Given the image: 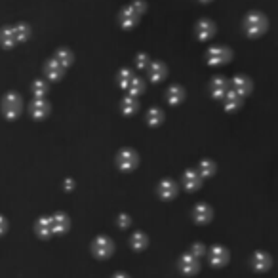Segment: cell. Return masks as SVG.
Returning <instances> with one entry per match:
<instances>
[{"label":"cell","instance_id":"52a82bcc","mask_svg":"<svg viewBox=\"0 0 278 278\" xmlns=\"http://www.w3.org/2000/svg\"><path fill=\"white\" fill-rule=\"evenodd\" d=\"M251 88H253V84H251L250 78L244 76V75H237L231 82H229V90L234 92L237 95H240L242 99L251 94Z\"/></svg>","mask_w":278,"mask_h":278},{"label":"cell","instance_id":"484cf974","mask_svg":"<svg viewBox=\"0 0 278 278\" xmlns=\"http://www.w3.org/2000/svg\"><path fill=\"white\" fill-rule=\"evenodd\" d=\"M147 244H149V238H147V234L145 232H134L132 234V238H130V246L134 248L136 251H141L147 248Z\"/></svg>","mask_w":278,"mask_h":278},{"label":"cell","instance_id":"3957f363","mask_svg":"<svg viewBox=\"0 0 278 278\" xmlns=\"http://www.w3.org/2000/svg\"><path fill=\"white\" fill-rule=\"evenodd\" d=\"M232 59L231 48L227 46H211L206 50L204 54V61L208 63L210 67H217V65H225Z\"/></svg>","mask_w":278,"mask_h":278},{"label":"cell","instance_id":"d590c367","mask_svg":"<svg viewBox=\"0 0 278 278\" xmlns=\"http://www.w3.org/2000/svg\"><path fill=\"white\" fill-rule=\"evenodd\" d=\"M198 2H202V4H208V2H211V0H198Z\"/></svg>","mask_w":278,"mask_h":278},{"label":"cell","instance_id":"9c48e42d","mask_svg":"<svg viewBox=\"0 0 278 278\" xmlns=\"http://www.w3.org/2000/svg\"><path fill=\"white\" fill-rule=\"evenodd\" d=\"M190 216H193V219H195L198 225H204V223H210V221H211V217H213V210H211L210 204L198 202L197 206L193 208Z\"/></svg>","mask_w":278,"mask_h":278},{"label":"cell","instance_id":"8fae6325","mask_svg":"<svg viewBox=\"0 0 278 278\" xmlns=\"http://www.w3.org/2000/svg\"><path fill=\"white\" fill-rule=\"evenodd\" d=\"M200 185H202V177L198 176L197 170H187L181 177V187L185 190H189V193H195V190L200 189Z\"/></svg>","mask_w":278,"mask_h":278},{"label":"cell","instance_id":"83f0119b","mask_svg":"<svg viewBox=\"0 0 278 278\" xmlns=\"http://www.w3.org/2000/svg\"><path fill=\"white\" fill-rule=\"evenodd\" d=\"M126 90H128V95H132V97H139V95L145 92V82H143V78H139V76H134Z\"/></svg>","mask_w":278,"mask_h":278},{"label":"cell","instance_id":"6da1fadb","mask_svg":"<svg viewBox=\"0 0 278 278\" xmlns=\"http://www.w3.org/2000/svg\"><path fill=\"white\" fill-rule=\"evenodd\" d=\"M147 12V4L145 0H132L128 6H124L118 14V23L124 31L134 29L139 23V19L143 17V14Z\"/></svg>","mask_w":278,"mask_h":278},{"label":"cell","instance_id":"e0dca14e","mask_svg":"<svg viewBox=\"0 0 278 278\" xmlns=\"http://www.w3.org/2000/svg\"><path fill=\"white\" fill-rule=\"evenodd\" d=\"M210 261L213 267H223L229 261V251L223 246H213L210 250Z\"/></svg>","mask_w":278,"mask_h":278},{"label":"cell","instance_id":"8992f818","mask_svg":"<svg viewBox=\"0 0 278 278\" xmlns=\"http://www.w3.org/2000/svg\"><path fill=\"white\" fill-rule=\"evenodd\" d=\"M115 251V244L109 237H97L92 242V253L99 259H107Z\"/></svg>","mask_w":278,"mask_h":278},{"label":"cell","instance_id":"7c38bea8","mask_svg":"<svg viewBox=\"0 0 278 278\" xmlns=\"http://www.w3.org/2000/svg\"><path fill=\"white\" fill-rule=\"evenodd\" d=\"M21 97L15 94H10L4 99V107H2V111H4V115L8 116V118H15V116L21 113Z\"/></svg>","mask_w":278,"mask_h":278},{"label":"cell","instance_id":"f1b7e54d","mask_svg":"<svg viewBox=\"0 0 278 278\" xmlns=\"http://www.w3.org/2000/svg\"><path fill=\"white\" fill-rule=\"evenodd\" d=\"M132 78H134L132 71H128V69H120V71H118V86H120V88H124V90L128 88Z\"/></svg>","mask_w":278,"mask_h":278},{"label":"cell","instance_id":"9a60e30c","mask_svg":"<svg viewBox=\"0 0 278 278\" xmlns=\"http://www.w3.org/2000/svg\"><path fill=\"white\" fill-rule=\"evenodd\" d=\"M185 99V90L183 86H179V84H172L170 88L166 90V103L168 105H181Z\"/></svg>","mask_w":278,"mask_h":278},{"label":"cell","instance_id":"2e32d148","mask_svg":"<svg viewBox=\"0 0 278 278\" xmlns=\"http://www.w3.org/2000/svg\"><path fill=\"white\" fill-rule=\"evenodd\" d=\"M179 269H181L185 274H197L200 265H198V259L195 258V255L185 253V255H181V259H179Z\"/></svg>","mask_w":278,"mask_h":278},{"label":"cell","instance_id":"5b68a950","mask_svg":"<svg viewBox=\"0 0 278 278\" xmlns=\"http://www.w3.org/2000/svg\"><path fill=\"white\" fill-rule=\"evenodd\" d=\"M195 36H197V40H200V42H208V40H211L213 36H216V33H217V25L213 23L211 19H198L197 23H195Z\"/></svg>","mask_w":278,"mask_h":278},{"label":"cell","instance_id":"836d02e7","mask_svg":"<svg viewBox=\"0 0 278 278\" xmlns=\"http://www.w3.org/2000/svg\"><path fill=\"white\" fill-rule=\"evenodd\" d=\"M6 229H8V223H6V219L0 216V234H4L6 232Z\"/></svg>","mask_w":278,"mask_h":278},{"label":"cell","instance_id":"7402d4cb","mask_svg":"<svg viewBox=\"0 0 278 278\" xmlns=\"http://www.w3.org/2000/svg\"><path fill=\"white\" fill-rule=\"evenodd\" d=\"M120 111H122L124 116H134L139 111V101L137 97H132V95H126L122 101H120Z\"/></svg>","mask_w":278,"mask_h":278},{"label":"cell","instance_id":"4fadbf2b","mask_svg":"<svg viewBox=\"0 0 278 278\" xmlns=\"http://www.w3.org/2000/svg\"><path fill=\"white\" fill-rule=\"evenodd\" d=\"M229 92V80L223 76H216L210 82V95L213 99H223L225 94Z\"/></svg>","mask_w":278,"mask_h":278},{"label":"cell","instance_id":"d6986e66","mask_svg":"<svg viewBox=\"0 0 278 278\" xmlns=\"http://www.w3.org/2000/svg\"><path fill=\"white\" fill-rule=\"evenodd\" d=\"M50 221H52V231H54L55 234H61V232L69 231L71 221H69V217L65 216V213H55V216L50 217Z\"/></svg>","mask_w":278,"mask_h":278},{"label":"cell","instance_id":"4316f807","mask_svg":"<svg viewBox=\"0 0 278 278\" xmlns=\"http://www.w3.org/2000/svg\"><path fill=\"white\" fill-rule=\"evenodd\" d=\"M50 113V105L46 101H42V99H36V101L31 105V115L34 118H44V116Z\"/></svg>","mask_w":278,"mask_h":278},{"label":"cell","instance_id":"1f68e13d","mask_svg":"<svg viewBox=\"0 0 278 278\" xmlns=\"http://www.w3.org/2000/svg\"><path fill=\"white\" fill-rule=\"evenodd\" d=\"M130 223H132V219H130V216H126V213H120L118 219H116V225H118L120 229H128Z\"/></svg>","mask_w":278,"mask_h":278},{"label":"cell","instance_id":"44dd1931","mask_svg":"<svg viewBox=\"0 0 278 278\" xmlns=\"http://www.w3.org/2000/svg\"><path fill=\"white\" fill-rule=\"evenodd\" d=\"M240 105H242V97L229 90L223 97V109L227 111V113H234V111L240 109Z\"/></svg>","mask_w":278,"mask_h":278},{"label":"cell","instance_id":"ba28073f","mask_svg":"<svg viewBox=\"0 0 278 278\" xmlns=\"http://www.w3.org/2000/svg\"><path fill=\"white\" fill-rule=\"evenodd\" d=\"M250 265H251V269H253V271L263 272V271H269V269H271L272 259H271V255H269L267 251L259 250V251H253V253H251Z\"/></svg>","mask_w":278,"mask_h":278},{"label":"cell","instance_id":"ac0fdd59","mask_svg":"<svg viewBox=\"0 0 278 278\" xmlns=\"http://www.w3.org/2000/svg\"><path fill=\"white\" fill-rule=\"evenodd\" d=\"M198 176L202 177V181L204 179H210V177L216 176V172H217V164L211 160V158H204V160H200L198 162Z\"/></svg>","mask_w":278,"mask_h":278},{"label":"cell","instance_id":"f546056e","mask_svg":"<svg viewBox=\"0 0 278 278\" xmlns=\"http://www.w3.org/2000/svg\"><path fill=\"white\" fill-rule=\"evenodd\" d=\"M136 65H137V69H147L151 65L149 55H147V54H137L136 55Z\"/></svg>","mask_w":278,"mask_h":278},{"label":"cell","instance_id":"ffe728a7","mask_svg":"<svg viewBox=\"0 0 278 278\" xmlns=\"http://www.w3.org/2000/svg\"><path fill=\"white\" fill-rule=\"evenodd\" d=\"M145 122L147 126L151 128H156V126H160L164 122V111L158 107H151L147 113H145Z\"/></svg>","mask_w":278,"mask_h":278},{"label":"cell","instance_id":"e575fe53","mask_svg":"<svg viewBox=\"0 0 278 278\" xmlns=\"http://www.w3.org/2000/svg\"><path fill=\"white\" fill-rule=\"evenodd\" d=\"M113 278H130V276L126 274V272H116V274H115Z\"/></svg>","mask_w":278,"mask_h":278},{"label":"cell","instance_id":"603a6c76","mask_svg":"<svg viewBox=\"0 0 278 278\" xmlns=\"http://www.w3.org/2000/svg\"><path fill=\"white\" fill-rule=\"evenodd\" d=\"M57 65H61L63 69L69 67V65H73V59H75V55H73V52L71 50H67V48H61V50H57L55 52V55L52 57Z\"/></svg>","mask_w":278,"mask_h":278},{"label":"cell","instance_id":"d6a6232c","mask_svg":"<svg viewBox=\"0 0 278 278\" xmlns=\"http://www.w3.org/2000/svg\"><path fill=\"white\" fill-rule=\"evenodd\" d=\"M44 94H46V84L36 82V84H34V95H38V97H40V95H44Z\"/></svg>","mask_w":278,"mask_h":278},{"label":"cell","instance_id":"5bb4252c","mask_svg":"<svg viewBox=\"0 0 278 278\" xmlns=\"http://www.w3.org/2000/svg\"><path fill=\"white\" fill-rule=\"evenodd\" d=\"M147 75H149L151 82H162L168 76V67L164 61H153L147 67Z\"/></svg>","mask_w":278,"mask_h":278},{"label":"cell","instance_id":"277c9868","mask_svg":"<svg viewBox=\"0 0 278 278\" xmlns=\"http://www.w3.org/2000/svg\"><path fill=\"white\" fill-rule=\"evenodd\" d=\"M115 162L120 172H134L137 166H139V155H137L134 149L124 147V149H120L116 153Z\"/></svg>","mask_w":278,"mask_h":278},{"label":"cell","instance_id":"30bf717a","mask_svg":"<svg viewBox=\"0 0 278 278\" xmlns=\"http://www.w3.org/2000/svg\"><path fill=\"white\" fill-rule=\"evenodd\" d=\"M177 193H179V187L174 179H162L158 187H156V195L162 198V200H172V198L177 197Z\"/></svg>","mask_w":278,"mask_h":278},{"label":"cell","instance_id":"4dcf8cb0","mask_svg":"<svg viewBox=\"0 0 278 278\" xmlns=\"http://www.w3.org/2000/svg\"><path fill=\"white\" fill-rule=\"evenodd\" d=\"M204 251H206V248H204V244H200V242H197V244H193V248H190V255H195V258H202Z\"/></svg>","mask_w":278,"mask_h":278},{"label":"cell","instance_id":"cb8c5ba5","mask_svg":"<svg viewBox=\"0 0 278 278\" xmlns=\"http://www.w3.org/2000/svg\"><path fill=\"white\" fill-rule=\"evenodd\" d=\"M34 231H36V234L40 238L52 237L54 231H52V221H50V217H40V219L36 221V225H34Z\"/></svg>","mask_w":278,"mask_h":278},{"label":"cell","instance_id":"7a4b0ae2","mask_svg":"<svg viewBox=\"0 0 278 278\" xmlns=\"http://www.w3.org/2000/svg\"><path fill=\"white\" fill-rule=\"evenodd\" d=\"M242 29H244L246 36L259 38L269 31V19L261 12H248L244 21H242Z\"/></svg>","mask_w":278,"mask_h":278},{"label":"cell","instance_id":"d4e9b609","mask_svg":"<svg viewBox=\"0 0 278 278\" xmlns=\"http://www.w3.org/2000/svg\"><path fill=\"white\" fill-rule=\"evenodd\" d=\"M44 75H46L50 80H59L63 76V67L57 65L54 59H50V61L46 63V67H44Z\"/></svg>","mask_w":278,"mask_h":278}]
</instances>
